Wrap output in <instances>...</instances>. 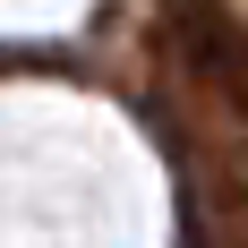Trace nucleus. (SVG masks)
<instances>
[{"label": "nucleus", "instance_id": "nucleus-1", "mask_svg": "<svg viewBox=\"0 0 248 248\" xmlns=\"http://www.w3.org/2000/svg\"><path fill=\"white\" fill-rule=\"evenodd\" d=\"M171 60L197 77L223 111L248 120V26L240 17L205 9V0H180V9H171Z\"/></svg>", "mask_w": 248, "mask_h": 248}, {"label": "nucleus", "instance_id": "nucleus-2", "mask_svg": "<svg viewBox=\"0 0 248 248\" xmlns=\"http://www.w3.org/2000/svg\"><path fill=\"white\" fill-rule=\"evenodd\" d=\"M180 214H188V248H248V163L197 146L180 163Z\"/></svg>", "mask_w": 248, "mask_h": 248}, {"label": "nucleus", "instance_id": "nucleus-3", "mask_svg": "<svg viewBox=\"0 0 248 248\" xmlns=\"http://www.w3.org/2000/svg\"><path fill=\"white\" fill-rule=\"evenodd\" d=\"M205 9H223V0H205Z\"/></svg>", "mask_w": 248, "mask_h": 248}]
</instances>
